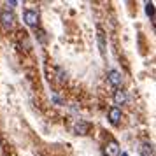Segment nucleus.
Instances as JSON below:
<instances>
[{
  "mask_svg": "<svg viewBox=\"0 0 156 156\" xmlns=\"http://www.w3.org/2000/svg\"><path fill=\"white\" fill-rule=\"evenodd\" d=\"M112 100H114V104H116V105H123V104H126V100H128L126 91H125V90H116V91H114Z\"/></svg>",
  "mask_w": 156,
  "mask_h": 156,
  "instance_id": "6",
  "label": "nucleus"
},
{
  "mask_svg": "<svg viewBox=\"0 0 156 156\" xmlns=\"http://www.w3.org/2000/svg\"><path fill=\"white\" fill-rule=\"evenodd\" d=\"M109 121H111V125H119L121 121V109L119 107H111L109 109Z\"/></svg>",
  "mask_w": 156,
  "mask_h": 156,
  "instance_id": "5",
  "label": "nucleus"
},
{
  "mask_svg": "<svg viewBox=\"0 0 156 156\" xmlns=\"http://www.w3.org/2000/svg\"><path fill=\"white\" fill-rule=\"evenodd\" d=\"M23 21L27 23L28 27H37V25H39V14H37V11L27 9V11L23 12Z\"/></svg>",
  "mask_w": 156,
  "mask_h": 156,
  "instance_id": "1",
  "label": "nucleus"
},
{
  "mask_svg": "<svg viewBox=\"0 0 156 156\" xmlns=\"http://www.w3.org/2000/svg\"><path fill=\"white\" fill-rule=\"evenodd\" d=\"M5 5L7 7H14V5H18V2L16 0H11V2H5Z\"/></svg>",
  "mask_w": 156,
  "mask_h": 156,
  "instance_id": "11",
  "label": "nucleus"
},
{
  "mask_svg": "<svg viewBox=\"0 0 156 156\" xmlns=\"http://www.w3.org/2000/svg\"><path fill=\"white\" fill-rule=\"evenodd\" d=\"M107 81L112 86H121V83H123V74L119 70H109L107 72Z\"/></svg>",
  "mask_w": 156,
  "mask_h": 156,
  "instance_id": "3",
  "label": "nucleus"
},
{
  "mask_svg": "<svg viewBox=\"0 0 156 156\" xmlns=\"http://www.w3.org/2000/svg\"><path fill=\"white\" fill-rule=\"evenodd\" d=\"M121 156H128V154H126V153H121Z\"/></svg>",
  "mask_w": 156,
  "mask_h": 156,
  "instance_id": "12",
  "label": "nucleus"
},
{
  "mask_svg": "<svg viewBox=\"0 0 156 156\" xmlns=\"http://www.w3.org/2000/svg\"><path fill=\"white\" fill-rule=\"evenodd\" d=\"M154 154V147L151 142H142L140 146V156H153Z\"/></svg>",
  "mask_w": 156,
  "mask_h": 156,
  "instance_id": "8",
  "label": "nucleus"
},
{
  "mask_svg": "<svg viewBox=\"0 0 156 156\" xmlns=\"http://www.w3.org/2000/svg\"><path fill=\"white\" fill-rule=\"evenodd\" d=\"M146 12H147V16L154 18V4H153V2H147V4H146Z\"/></svg>",
  "mask_w": 156,
  "mask_h": 156,
  "instance_id": "10",
  "label": "nucleus"
},
{
  "mask_svg": "<svg viewBox=\"0 0 156 156\" xmlns=\"http://www.w3.org/2000/svg\"><path fill=\"white\" fill-rule=\"evenodd\" d=\"M104 153H105V156H119V144H118L116 140L107 142Z\"/></svg>",
  "mask_w": 156,
  "mask_h": 156,
  "instance_id": "4",
  "label": "nucleus"
},
{
  "mask_svg": "<svg viewBox=\"0 0 156 156\" xmlns=\"http://www.w3.org/2000/svg\"><path fill=\"white\" fill-rule=\"evenodd\" d=\"M74 132L77 135H86L90 132V125L84 123V121H79V123H76V126H74Z\"/></svg>",
  "mask_w": 156,
  "mask_h": 156,
  "instance_id": "7",
  "label": "nucleus"
},
{
  "mask_svg": "<svg viewBox=\"0 0 156 156\" xmlns=\"http://www.w3.org/2000/svg\"><path fill=\"white\" fill-rule=\"evenodd\" d=\"M14 21H16V18L12 12H9V11H4V12H0V23H2V27L4 28H12L14 27Z\"/></svg>",
  "mask_w": 156,
  "mask_h": 156,
  "instance_id": "2",
  "label": "nucleus"
},
{
  "mask_svg": "<svg viewBox=\"0 0 156 156\" xmlns=\"http://www.w3.org/2000/svg\"><path fill=\"white\" fill-rule=\"evenodd\" d=\"M98 48H100V53L102 55H105V35H104V32H102V28H98Z\"/></svg>",
  "mask_w": 156,
  "mask_h": 156,
  "instance_id": "9",
  "label": "nucleus"
}]
</instances>
